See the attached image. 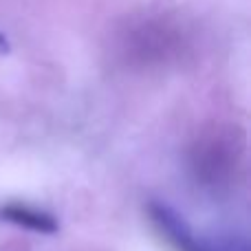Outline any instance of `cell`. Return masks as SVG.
I'll use <instances>...</instances> for the list:
<instances>
[{
  "instance_id": "cell-2",
  "label": "cell",
  "mask_w": 251,
  "mask_h": 251,
  "mask_svg": "<svg viewBox=\"0 0 251 251\" xmlns=\"http://www.w3.org/2000/svg\"><path fill=\"white\" fill-rule=\"evenodd\" d=\"M0 218L9 221L18 227L38 231V234H55L57 231V221L51 214L42 212V209L29 207L22 203H7L0 207Z\"/></svg>"
},
{
  "instance_id": "cell-3",
  "label": "cell",
  "mask_w": 251,
  "mask_h": 251,
  "mask_svg": "<svg viewBox=\"0 0 251 251\" xmlns=\"http://www.w3.org/2000/svg\"><path fill=\"white\" fill-rule=\"evenodd\" d=\"M9 49H11L9 40L4 38V33H0V55H2V53H9Z\"/></svg>"
},
{
  "instance_id": "cell-1",
  "label": "cell",
  "mask_w": 251,
  "mask_h": 251,
  "mask_svg": "<svg viewBox=\"0 0 251 251\" xmlns=\"http://www.w3.org/2000/svg\"><path fill=\"white\" fill-rule=\"evenodd\" d=\"M148 214L156 225V229L165 236V240L176 251H249L247 245H240V247H236V245L234 247L231 245H212L207 240L199 238L194 229L183 221V216H178L170 205L161 203V201H152L148 205Z\"/></svg>"
}]
</instances>
